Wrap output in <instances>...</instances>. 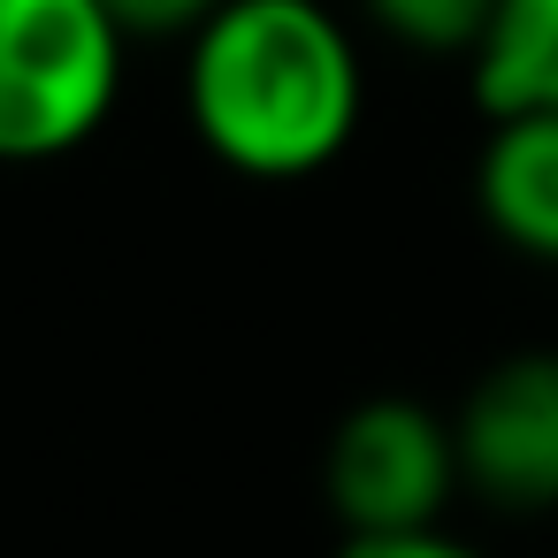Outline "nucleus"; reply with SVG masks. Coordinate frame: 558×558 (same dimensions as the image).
<instances>
[{"mask_svg":"<svg viewBox=\"0 0 558 558\" xmlns=\"http://www.w3.org/2000/svg\"><path fill=\"white\" fill-rule=\"evenodd\" d=\"M184 108L222 169L260 184L314 177L360 131V47L329 0H222L192 32Z\"/></svg>","mask_w":558,"mask_h":558,"instance_id":"1","label":"nucleus"},{"mask_svg":"<svg viewBox=\"0 0 558 558\" xmlns=\"http://www.w3.org/2000/svg\"><path fill=\"white\" fill-rule=\"evenodd\" d=\"M459 482L482 489L505 512H550L558 505V352H512L497 360L459 421Z\"/></svg>","mask_w":558,"mask_h":558,"instance_id":"4","label":"nucleus"},{"mask_svg":"<svg viewBox=\"0 0 558 558\" xmlns=\"http://www.w3.org/2000/svg\"><path fill=\"white\" fill-rule=\"evenodd\" d=\"M474 199L512 253L558 260V108L489 116V138L474 161Z\"/></svg>","mask_w":558,"mask_h":558,"instance_id":"5","label":"nucleus"},{"mask_svg":"<svg viewBox=\"0 0 558 558\" xmlns=\"http://www.w3.org/2000/svg\"><path fill=\"white\" fill-rule=\"evenodd\" d=\"M367 16L398 39V47H421V54H474L497 0H367Z\"/></svg>","mask_w":558,"mask_h":558,"instance_id":"7","label":"nucleus"},{"mask_svg":"<svg viewBox=\"0 0 558 558\" xmlns=\"http://www.w3.org/2000/svg\"><path fill=\"white\" fill-rule=\"evenodd\" d=\"M337 558H482V550H466L459 535H444V520L436 527H383V535H344V550Z\"/></svg>","mask_w":558,"mask_h":558,"instance_id":"9","label":"nucleus"},{"mask_svg":"<svg viewBox=\"0 0 558 558\" xmlns=\"http://www.w3.org/2000/svg\"><path fill=\"white\" fill-rule=\"evenodd\" d=\"M100 9L123 24V39H192L222 0H100Z\"/></svg>","mask_w":558,"mask_h":558,"instance_id":"8","label":"nucleus"},{"mask_svg":"<svg viewBox=\"0 0 558 558\" xmlns=\"http://www.w3.org/2000/svg\"><path fill=\"white\" fill-rule=\"evenodd\" d=\"M459 489V436L413 398H367L329 436V505L344 535L436 527Z\"/></svg>","mask_w":558,"mask_h":558,"instance_id":"3","label":"nucleus"},{"mask_svg":"<svg viewBox=\"0 0 558 558\" xmlns=\"http://www.w3.org/2000/svg\"><path fill=\"white\" fill-rule=\"evenodd\" d=\"M474 100L489 116L558 108V0H497L474 47Z\"/></svg>","mask_w":558,"mask_h":558,"instance_id":"6","label":"nucleus"},{"mask_svg":"<svg viewBox=\"0 0 558 558\" xmlns=\"http://www.w3.org/2000/svg\"><path fill=\"white\" fill-rule=\"evenodd\" d=\"M123 47L100 0H0V161L77 154L116 116Z\"/></svg>","mask_w":558,"mask_h":558,"instance_id":"2","label":"nucleus"}]
</instances>
